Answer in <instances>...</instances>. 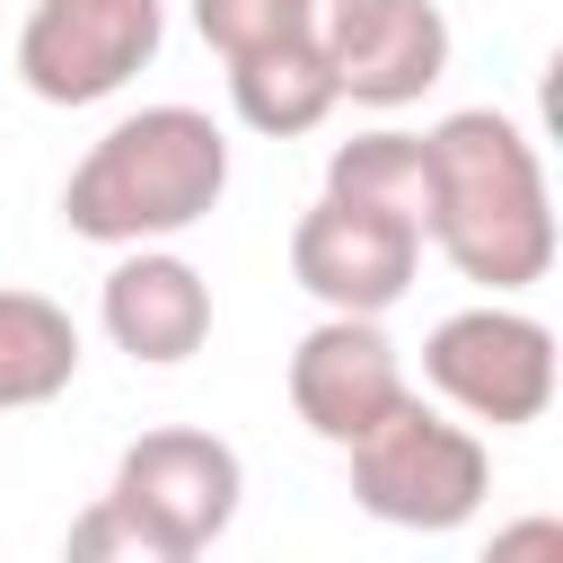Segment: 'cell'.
<instances>
[{"instance_id": "obj_1", "label": "cell", "mask_w": 563, "mask_h": 563, "mask_svg": "<svg viewBox=\"0 0 563 563\" xmlns=\"http://www.w3.org/2000/svg\"><path fill=\"white\" fill-rule=\"evenodd\" d=\"M422 158H431V246L457 264V282H484L493 299L545 282L554 194H545L537 141L510 114L466 106L422 132Z\"/></svg>"}, {"instance_id": "obj_2", "label": "cell", "mask_w": 563, "mask_h": 563, "mask_svg": "<svg viewBox=\"0 0 563 563\" xmlns=\"http://www.w3.org/2000/svg\"><path fill=\"white\" fill-rule=\"evenodd\" d=\"M229 194V132L202 106H141L62 185V220L88 246H158L194 220H211Z\"/></svg>"}, {"instance_id": "obj_3", "label": "cell", "mask_w": 563, "mask_h": 563, "mask_svg": "<svg viewBox=\"0 0 563 563\" xmlns=\"http://www.w3.org/2000/svg\"><path fill=\"white\" fill-rule=\"evenodd\" d=\"M343 457H352V501L369 519H387V528H413V537L466 528L484 510V493H493V449L466 422H449L440 405H422V396H405Z\"/></svg>"}, {"instance_id": "obj_4", "label": "cell", "mask_w": 563, "mask_h": 563, "mask_svg": "<svg viewBox=\"0 0 563 563\" xmlns=\"http://www.w3.org/2000/svg\"><path fill=\"white\" fill-rule=\"evenodd\" d=\"M422 378L466 422H493V431L545 422V405H554V325L510 308V299L457 308L422 334Z\"/></svg>"}, {"instance_id": "obj_5", "label": "cell", "mask_w": 563, "mask_h": 563, "mask_svg": "<svg viewBox=\"0 0 563 563\" xmlns=\"http://www.w3.org/2000/svg\"><path fill=\"white\" fill-rule=\"evenodd\" d=\"M308 53L334 70V97L352 106H413L449 70V18L440 0H299Z\"/></svg>"}, {"instance_id": "obj_6", "label": "cell", "mask_w": 563, "mask_h": 563, "mask_svg": "<svg viewBox=\"0 0 563 563\" xmlns=\"http://www.w3.org/2000/svg\"><path fill=\"white\" fill-rule=\"evenodd\" d=\"M167 44V0H35L18 26V79L44 106H97Z\"/></svg>"}, {"instance_id": "obj_7", "label": "cell", "mask_w": 563, "mask_h": 563, "mask_svg": "<svg viewBox=\"0 0 563 563\" xmlns=\"http://www.w3.org/2000/svg\"><path fill=\"white\" fill-rule=\"evenodd\" d=\"M238 493H246L238 449H229L220 431H194V422L141 431V440L114 457V484H106L114 510H132L141 528H158V537L185 545V554H202L211 537H229Z\"/></svg>"}, {"instance_id": "obj_8", "label": "cell", "mask_w": 563, "mask_h": 563, "mask_svg": "<svg viewBox=\"0 0 563 563\" xmlns=\"http://www.w3.org/2000/svg\"><path fill=\"white\" fill-rule=\"evenodd\" d=\"M422 273V238L378 220V211H352V202H308L290 220V282L325 308V317H387Z\"/></svg>"}, {"instance_id": "obj_9", "label": "cell", "mask_w": 563, "mask_h": 563, "mask_svg": "<svg viewBox=\"0 0 563 563\" xmlns=\"http://www.w3.org/2000/svg\"><path fill=\"white\" fill-rule=\"evenodd\" d=\"M405 396H413V387H405V361H396V343L378 334V317H317V325L290 343V413H299L317 440H334V449L369 440Z\"/></svg>"}, {"instance_id": "obj_10", "label": "cell", "mask_w": 563, "mask_h": 563, "mask_svg": "<svg viewBox=\"0 0 563 563\" xmlns=\"http://www.w3.org/2000/svg\"><path fill=\"white\" fill-rule=\"evenodd\" d=\"M97 317H106L114 352H132L150 369H176L211 343V282L167 246H123V264L97 290Z\"/></svg>"}, {"instance_id": "obj_11", "label": "cell", "mask_w": 563, "mask_h": 563, "mask_svg": "<svg viewBox=\"0 0 563 563\" xmlns=\"http://www.w3.org/2000/svg\"><path fill=\"white\" fill-rule=\"evenodd\" d=\"M325 202L378 211V220H396V229H413L431 246V158H422V132H352V141H334Z\"/></svg>"}, {"instance_id": "obj_12", "label": "cell", "mask_w": 563, "mask_h": 563, "mask_svg": "<svg viewBox=\"0 0 563 563\" xmlns=\"http://www.w3.org/2000/svg\"><path fill=\"white\" fill-rule=\"evenodd\" d=\"M79 378V325L62 299L44 290H9L0 282V413L53 405Z\"/></svg>"}, {"instance_id": "obj_13", "label": "cell", "mask_w": 563, "mask_h": 563, "mask_svg": "<svg viewBox=\"0 0 563 563\" xmlns=\"http://www.w3.org/2000/svg\"><path fill=\"white\" fill-rule=\"evenodd\" d=\"M229 106H238L246 132H264V141H299V132H317L343 97H334V70H325L308 44H282V53H255V62L229 70Z\"/></svg>"}, {"instance_id": "obj_14", "label": "cell", "mask_w": 563, "mask_h": 563, "mask_svg": "<svg viewBox=\"0 0 563 563\" xmlns=\"http://www.w3.org/2000/svg\"><path fill=\"white\" fill-rule=\"evenodd\" d=\"M194 26H202V44H211L229 70L255 62V53L308 44V35H299V0H194Z\"/></svg>"}, {"instance_id": "obj_15", "label": "cell", "mask_w": 563, "mask_h": 563, "mask_svg": "<svg viewBox=\"0 0 563 563\" xmlns=\"http://www.w3.org/2000/svg\"><path fill=\"white\" fill-rule=\"evenodd\" d=\"M62 563H194L185 545H167L158 528H141L132 510H114L106 493L70 519V537H62Z\"/></svg>"}, {"instance_id": "obj_16", "label": "cell", "mask_w": 563, "mask_h": 563, "mask_svg": "<svg viewBox=\"0 0 563 563\" xmlns=\"http://www.w3.org/2000/svg\"><path fill=\"white\" fill-rule=\"evenodd\" d=\"M484 563H563V519H554V510H528V519L493 528Z\"/></svg>"}]
</instances>
